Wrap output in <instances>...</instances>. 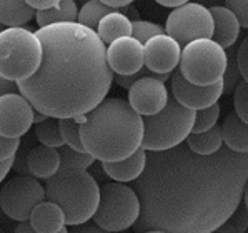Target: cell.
<instances>
[{
    "label": "cell",
    "mask_w": 248,
    "mask_h": 233,
    "mask_svg": "<svg viewBox=\"0 0 248 233\" xmlns=\"http://www.w3.org/2000/svg\"><path fill=\"white\" fill-rule=\"evenodd\" d=\"M225 7L235 14L243 29H248V0H225Z\"/></svg>",
    "instance_id": "cell-34"
},
{
    "label": "cell",
    "mask_w": 248,
    "mask_h": 233,
    "mask_svg": "<svg viewBox=\"0 0 248 233\" xmlns=\"http://www.w3.org/2000/svg\"><path fill=\"white\" fill-rule=\"evenodd\" d=\"M87 2H89V0H75V3H77V5H80V7H82L83 3H87Z\"/></svg>",
    "instance_id": "cell-46"
},
{
    "label": "cell",
    "mask_w": 248,
    "mask_h": 233,
    "mask_svg": "<svg viewBox=\"0 0 248 233\" xmlns=\"http://www.w3.org/2000/svg\"><path fill=\"white\" fill-rule=\"evenodd\" d=\"M236 63H238L242 78L248 82V35L243 39L238 50H236Z\"/></svg>",
    "instance_id": "cell-36"
},
{
    "label": "cell",
    "mask_w": 248,
    "mask_h": 233,
    "mask_svg": "<svg viewBox=\"0 0 248 233\" xmlns=\"http://www.w3.org/2000/svg\"><path fill=\"white\" fill-rule=\"evenodd\" d=\"M35 137L42 145H48V147H62L63 139L62 132H60L59 118L48 117L44 122L35 124Z\"/></svg>",
    "instance_id": "cell-26"
},
{
    "label": "cell",
    "mask_w": 248,
    "mask_h": 233,
    "mask_svg": "<svg viewBox=\"0 0 248 233\" xmlns=\"http://www.w3.org/2000/svg\"><path fill=\"white\" fill-rule=\"evenodd\" d=\"M169 89L162 80L145 75L130 85L128 89V104L142 117L154 115L167 105Z\"/></svg>",
    "instance_id": "cell-13"
},
{
    "label": "cell",
    "mask_w": 248,
    "mask_h": 233,
    "mask_svg": "<svg viewBox=\"0 0 248 233\" xmlns=\"http://www.w3.org/2000/svg\"><path fill=\"white\" fill-rule=\"evenodd\" d=\"M232 95H233L235 113L248 124V82L240 80Z\"/></svg>",
    "instance_id": "cell-33"
},
{
    "label": "cell",
    "mask_w": 248,
    "mask_h": 233,
    "mask_svg": "<svg viewBox=\"0 0 248 233\" xmlns=\"http://www.w3.org/2000/svg\"><path fill=\"white\" fill-rule=\"evenodd\" d=\"M78 5L75 0H60L59 5L45 10H35V20L39 27H45L59 22H77Z\"/></svg>",
    "instance_id": "cell-24"
},
{
    "label": "cell",
    "mask_w": 248,
    "mask_h": 233,
    "mask_svg": "<svg viewBox=\"0 0 248 233\" xmlns=\"http://www.w3.org/2000/svg\"><path fill=\"white\" fill-rule=\"evenodd\" d=\"M45 198L63 210L65 225L77 227L92 220L100 198V186L87 169L60 167L45 182Z\"/></svg>",
    "instance_id": "cell-4"
},
{
    "label": "cell",
    "mask_w": 248,
    "mask_h": 233,
    "mask_svg": "<svg viewBox=\"0 0 248 233\" xmlns=\"http://www.w3.org/2000/svg\"><path fill=\"white\" fill-rule=\"evenodd\" d=\"M145 163H147V150L140 147L132 155L125 156V158L102 162V169L112 180L127 183L133 182L142 175Z\"/></svg>",
    "instance_id": "cell-16"
},
{
    "label": "cell",
    "mask_w": 248,
    "mask_h": 233,
    "mask_svg": "<svg viewBox=\"0 0 248 233\" xmlns=\"http://www.w3.org/2000/svg\"><path fill=\"white\" fill-rule=\"evenodd\" d=\"M223 143L238 154H248V124L235 113H228L222 125Z\"/></svg>",
    "instance_id": "cell-20"
},
{
    "label": "cell",
    "mask_w": 248,
    "mask_h": 233,
    "mask_svg": "<svg viewBox=\"0 0 248 233\" xmlns=\"http://www.w3.org/2000/svg\"><path fill=\"white\" fill-rule=\"evenodd\" d=\"M3 29H5V25H3V24H2V22H0V32H2V30H3Z\"/></svg>",
    "instance_id": "cell-47"
},
{
    "label": "cell",
    "mask_w": 248,
    "mask_h": 233,
    "mask_svg": "<svg viewBox=\"0 0 248 233\" xmlns=\"http://www.w3.org/2000/svg\"><path fill=\"white\" fill-rule=\"evenodd\" d=\"M42 60V44L32 29L5 27L0 32V75L12 82L35 74Z\"/></svg>",
    "instance_id": "cell-6"
},
{
    "label": "cell",
    "mask_w": 248,
    "mask_h": 233,
    "mask_svg": "<svg viewBox=\"0 0 248 233\" xmlns=\"http://www.w3.org/2000/svg\"><path fill=\"white\" fill-rule=\"evenodd\" d=\"M3 215H5V213H3V212H2V208H0V218H2Z\"/></svg>",
    "instance_id": "cell-48"
},
{
    "label": "cell",
    "mask_w": 248,
    "mask_h": 233,
    "mask_svg": "<svg viewBox=\"0 0 248 233\" xmlns=\"http://www.w3.org/2000/svg\"><path fill=\"white\" fill-rule=\"evenodd\" d=\"M140 215L139 195L124 182L105 183L92 220L104 232H124L135 225Z\"/></svg>",
    "instance_id": "cell-7"
},
{
    "label": "cell",
    "mask_w": 248,
    "mask_h": 233,
    "mask_svg": "<svg viewBox=\"0 0 248 233\" xmlns=\"http://www.w3.org/2000/svg\"><path fill=\"white\" fill-rule=\"evenodd\" d=\"M45 200V188L35 177L22 173L10 178L0 188V208L12 220H29L33 207Z\"/></svg>",
    "instance_id": "cell-10"
},
{
    "label": "cell",
    "mask_w": 248,
    "mask_h": 233,
    "mask_svg": "<svg viewBox=\"0 0 248 233\" xmlns=\"http://www.w3.org/2000/svg\"><path fill=\"white\" fill-rule=\"evenodd\" d=\"M30 221L37 233H65V215L63 210L50 200H42L33 207Z\"/></svg>",
    "instance_id": "cell-18"
},
{
    "label": "cell",
    "mask_w": 248,
    "mask_h": 233,
    "mask_svg": "<svg viewBox=\"0 0 248 233\" xmlns=\"http://www.w3.org/2000/svg\"><path fill=\"white\" fill-rule=\"evenodd\" d=\"M33 125V107L20 92L0 95V135L20 139Z\"/></svg>",
    "instance_id": "cell-11"
},
{
    "label": "cell",
    "mask_w": 248,
    "mask_h": 233,
    "mask_svg": "<svg viewBox=\"0 0 248 233\" xmlns=\"http://www.w3.org/2000/svg\"><path fill=\"white\" fill-rule=\"evenodd\" d=\"M35 18V10L25 0H0V22L5 27H18Z\"/></svg>",
    "instance_id": "cell-23"
},
{
    "label": "cell",
    "mask_w": 248,
    "mask_h": 233,
    "mask_svg": "<svg viewBox=\"0 0 248 233\" xmlns=\"http://www.w3.org/2000/svg\"><path fill=\"white\" fill-rule=\"evenodd\" d=\"M182 45L169 33H158L143 44V63L155 74H171L178 67Z\"/></svg>",
    "instance_id": "cell-14"
},
{
    "label": "cell",
    "mask_w": 248,
    "mask_h": 233,
    "mask_svg": "<svg viewBox=\"0 0 248 233\" xmlns=\"http://www.w3.org/2000/svg\"><path fill=\"white\" fill-rule=\"evenodd\" d=\"M15 232L17 233H32V232H35L33 230V225H32V221L30 220H20L17 223V227H15Z\"/></svg>",
    "instance_id": "cell-41"
},
{
    "label": "cell",
    "mask_w": 248,
    "mask_h": 233,
    "mask_svg": "<svg viewBox=\"0 0 248 233\" xmlns=\"http://www.w3.org/2000/svg\"><path fill=\"white\" fill-rule=\"evenodd\" d=\"M95 32L105 45H108L110 42L120 39V37L132 35V20L120 10H113L98 22Z\"/></svg>",
    "instance_id": "cell-21"
},
{
    "label": "cell",
    "mask_w": 248,
    "mask_h": 233,
    "mask_svg": "<svg viewBox=\"0 0 248 233\" xmlns=\"http://www.w3.org/2000/svg\"><path fill=\"white\" fill-rule=\"evenodd\" d=\"M170 82H171V95L175 97V100L178 104L193 110L213 105L223 95L222 80L215 83H210V85H197V83L188 82V80L183 77L180 70H175L170 75Z\"/></svg>",
    "instance_id": "cell-12"
},
{
    "label": "cell",
    "mask_w": 248,
    "mask_h": 233,
    "mask_svg": "<svg viewBox=\"0 0 248 233\" xmlns=\"http://www.w3.org/2000/svg\"><path fill=\"white\" fill-rule=\"evenodd\" d=\"M210 12H212V17H213L212 39L215 40L217 44L222 45L223 48L233 47V44L240 35V30H242V25H240L238 18H236L235 14L225 5L210 7Z\"/></svg>",
    "instance_id": "cell-17"
},
{
    "label": "cell",
    "mask_w": 248,
    "mask_h": 233,
    "mask_svg": "<svg viewBox=\"0 0 248 233\" xmlns=\"http://www.w3.org/2000/svg\"><path fill=\"white\" fill-rule=\"evenodd\" d=\"M80 137L85 152L100 162L132 155L142 147L143 117L120 97L104 98L83 115Z\"/></svg>",
    "instance_id": "cell-3"
},
{
    "label": "cell",
    "mask_w": 248,
    "mask_h": 233,
    "mask_svg": "<svg viewBox=\"0 0 248 233\" xmlns=\"http://www.w3.org/2000/svg\"><path fill=\"white\" fill-rule=\"evenodd\" d=\"M45 118H48V115H45V113L39 112V110L33 109V124H39V122H44Z\"/></svg>",
    "instance_id": "cell-44"
},
{
    "label": "cell",
    "mask_w": 248,
    "mask_h": 233,
    "mask_svg": "<svg viewBox=\"0 0 248 233\" xmlns=\"http://www.w3.org/2000/svg\"><path fill=\"white\" fill-rule=\"evenodd\" d=\"M158 33H165V27L148 20H140V18L132 22V37H135L140 44H145L148 39L158 35Z\"/></svg>",
    "instance_id": "cell-32"
},
{
    "label": "cell",
    "mask_w": 248,
    "mask_h": 233,
    "mask_svg": "<svg viewBox=\"0 0 248 233\" xmlns=\"http://www.w3.org/2000/svg\"><path fill=\"white\" fill-rule=\"evenodd\" d=\"M59 125H60V132H62L63 143L75 148V150L85 152L83 143H82V137H80L78 122L75 120L74 117H65V118H59Z\"/></svg>",
    "instance_id": "cell-28"
},
{
    "label": "cell",
    "mask_w": 248,
    "mask_h": 233,
    "mask_svg": "<svg viewBox=\"0 0 248 233\" xmlns=\"http://www.w3.org/2000/svg\"><path fill=\"white\" fill-rule=\"evenodd\" d=\"M25 165L29 175L47 180L50 175L60 169V154L57 147H48V145L40 143L39 147H33L25 155Z\"/></svg>",
    "instance_id": "cell-19"
},
{
    "label": "cell",
    "mask_w": 248,
    "mask_h": 233,
    "mask_svg": "<svg viewBox=\"0 0 248 233\" xmlns=\"http://www.w3.org/2000/svg\"><path fill=\"white\" fill-rule=\"evenodd\" d=\"M33 10H45V9H50V7L59 5L60 0H25Z\"/></svg>",
    "instance_id": "cell-37"
},
{
    "label": "cell",
    "mask_w": 248,
    "mask_h": 233,
    "mask_svg": "<svg viewBox=\"0 0 248 233\" xmlns=\"http://www.w3.org/2000/svg\"><path fill=\"white\" fill-rule=\"evenodd\" d=\"M12 165H14V158H7V160H3V162H0V183L7 177V173L12 169Z\"/></svg>",
    "instance_id": "cell-40"
},
{
    "label": "cell",
    "mask_w": 248,
    "mask_h": 233,
    "mask_svg": "<svg viewBox=\"0 0 248 233\" xmlns=\"http://www.w3.org/2000/svg\"><path fill=\"white\" fill-rule=\"evenodd\" d=\"M220 113H222V107H220L218 102H215L210 107H205V109L195 110V122H193L192 132H203V130L212 128L218 122Z\"/></svg>",
    "instance_id": "cell-29"
},
{
    "label": "cell",
    "mask_w": 248,
    "mask_h": 233,
    "mask_svg": "<svg viewBox=\"0 0 248 233\" xmlns=\"http://www.w3.org/2000/svg\"><path fill=\"white\" fill-rule=\"evenodd\" d=\"M227 68H225V74H223V95H232L235 90V87L238 85L240 80L242 78V74H240V68L238 63H236V52H227Z\"/></svg>",
    "instance_id": "cell-31"
},
{
    "label": "cell",
    "mask_w": 248,
    "mask_h": 233,
    "mask_svg": "<svg viewBox=\"0 0 248 233\" xmlns=\"http://www.w3.org/2000/svg\"><path fill=\"white\" fill-rule=\"evenodd\" d=\"M247 230H248V208L245 207V203H240L235 208V212L217 228V232H223V233L228 232L243 233Z\"/></svg>",
    "instance_id": "cell-30"
},
{
    "label": "cell",
    "mask_w": 248,
    "mask_h": 233,
    "mask_svg": "<svg viewBox=\"0 0 248 233\" xmlns=\"http://www.w3.org/2000/svg\"><path fill=\"white\" fill-rule=\"evenodd\" d=\"M60 154V167H72V169H89L92 163L95 162V156L90 155L89 152H80L75 148L68 147L63 143L59 147Z\"/></svg>",
    "instance_id": "cell-27"
},
{
    "label": "cell",
    "mask_w": 248,
    "mask_h": 233,
    "mask_svg": "<svg viewBox=\"0 0 248 233\" xmlns=\"http://www.w3.org/2000/svg\"><path fill=\"white\" fill-rule=\"evenodd\" d=\"M243 200H245V207L248 208V180L245 183V188H243Z\"/></svg>",
    "instance_id": "cell-45"
},
{
    "label": "cell",
    "mask_w": 248,
    "mask_h": 233,
    "mask_svg": "<svg viewBox=\"0 0 248 233\" xmlns=\"http://www.w3.org/2000/svg\"><path fill=\"white\" fill-rule=\"evenodd\" d=\"M107 63L118 75H130L143 67V44L127 35L107 45Z\"/></svg>",
    "instance_id": "cell-15"
},
{
    "label": "cell",
    "mask_w": 248,
    "mask_h": 233,
    "mask_svg": "<svg viewBox=\"0 0 248 233\" xmlns=\"http://www.w3.org/2000/svg\"><path fill=\"white\" fill-rule=\"evenodd\" d=\"M100 2H104L105 5H108V7H112V9H122V7H125V5H128V3H133V0H100Z\"/></svg>",
    "instance_id": "cell-42"
},
{
    "label": "cell",
    "mask_w": 248,
    "mask_h": 233,
    "mask_svg": "<svg viewBox=\"0 0 248 233\" xmlns=\"http://www.w3.org/2000/svg\"><path fill=\"white\" fill-rule=\"evenodd\" d=\"M248 154L225 145L198 155L185 142L162 152H147V163L133 190L140 200L137 232L210 233L243 200Z\"/></svg>",
    "instance_id": "cell-1"
},
{
    "label": "cell",
    "mask_w": 248,
    "mask_h": 233,
    "mask_svg": "<svg viewBox=\"0 0 248 233\" xmlns=\"http://www.w3.org/2000/svg\"><path fill=\"white\" fill-rule=\"evenodd\" d=\"M20 147V139H10V137L0 135V162L7 158H14Z\"/></svg>",
    "instance_id": "cell-35"
},
{
    "label": "cell",
    "mask_w": 248,
    "mask_h": 233,
    "mask_svg": "<svg viewBox=\"0 0 248 233\" xmlns=\"http://www.w3.org/2000/svg\"><path fill=\"white\" fill-rule=\"evenodd\" d=\"M165 33L173 37L180 45L195 39H212L213 17L208 7L198 2H186L175 7L167 17Z\"/></svg>",
    "instance_id": "cell-9"
},
{
    "label": "cell",
    "mask_w": 248,
    "mask_h": 233,
    "mask_svg": "<svg viewBox=\"0 0 248 233\" xmlns=\"http://www.w3.org/2000/svg\"><path fill=\"white\" fill-rule=\"evenodd\" d=\"M10 92H18L17 82H12V80L5 78L0 75V95L10 93Z\"/></svg>",
    "instance_id": "cell-38"
},
{
    "label": "cell",
    "mask_w": 248,
    "mask_h": 233,
    "mask_svg": "<svg viewBox=\"0 0 248 233\" xmlns=\"http://www.w3.org/2000/svg\"><path fill=\"white\" fill-rule=\"evenodd\" d=\"M124 15H127L128 18L133 22V20H139L140 18V14H139V10L135 9V7L132 5V3H128V5H125V7H122V9H118Z\"/></svg>",
    "instance_id": "cell-39"
},
{
    "label": "cell",
    "mask_w": 248,
    "mask_h": 233,
    "mask_svg": "<svg viewBox=\"0 0 248 233\" xmlns=\"http://www.w3.org/2000/svg\"><path fill=\"white\" fill-rule=\"evenodd\" d=\"M227 60V48L213 39H195L183 45L178 70L188 82L210 85L223 78Z\"/></svg>",
    "instance_id": "cell-8"
},
{
    "label": "cell",
    "mask_w": 248,
    "mask_h": 233,
    "mask_svg": "<svg viewBox=\"0 0 248 233\" xmlns=\"http://www.w3.org/2000/svg\"><path fill=\"white\" fill-rule=\"evenodd\" d=\"M185 143L192 152L198 155H210L215 154L217 150L223 147L222 127L215 124L212 128L203 130V132H190L185 139Z\"/></svg>",
    "instance_id": "cell-22"
},
{
    "label": "cell",
    "mask_w": 248,
    "mask_h": 233,
    "mask_svg": "<svg viewBox=\"0 0 248 233\" xmlns=\"http://www.w3.org/2000/svg\"><path fill=\"white\" fill-rule=\"evenodd\" d=\"M195 110L178 104L169 95L167 105L154 115L143 117L142 148L147 152H162L185 142L193 128Z\"/></svg>",
    "instance_id": "cell-5"
},
{
    "label": "cell",
    "mask_w": 248,
    "mask_h": 233,
    "mask_svg": "<svg viewBox=\"0 0 248 233\" xmlns=\"http://www.w3.org/2000/svg\"><path fill=\"white\" fill-rule=\"evenodd\" d=\"M115 9L105 5L100 0H89L87 3H83L78 9L77 14V22L85 27H89L92 30H97V25L107 14L113 12Z\"/></svg>",
    "instance_id": "cell-25"
},
{
    "label": "cell",
    "mask_w": 248,
    "mask_h": 233,
    "mask_svg": "<svg viewBox=\"0 0 248 233\" xmlns=\"http://www.w3.org/2000/svg\"><path fill=\"white\" fill-rule=\"evenodd\" d=\"M42 60L35 74L17 82L18 92L48 117L85 115L107 97L113 72L107 45L78 22H59L37 30Z\"/></svg>",
    "instance_id": "cell-2"
},
{
    "label": "cell",
    "mask_w": 248,
    "mask_h": 233,
    "mask_svg": "<svg viewBox=\"0 0 248 233\" xmlns=\"http://www.w3.org/2000/svg\"><path fill=\"white\" fill-rule=\"evenodd\" d=\"M157 3H160L162 7H169V9H175V7L182 5V3H186L190 0H155Z\"/></svg>",
    "instance_id": "cell-43"
}]
</instances>
